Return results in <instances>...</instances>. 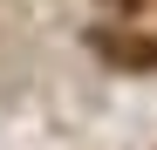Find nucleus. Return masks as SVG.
Masks as SVG:
<instances>
[{"label":"nucleus","mask_w":157,"mask_h":150,"mask_svg":"<svg viewBox=\"0 0 157 150\" xmlns=\"http://www.w3.org/2000/svg\"><path fill=\"white\" fill-rule=\"evenodd\" d=\"M96 55H102V62H116V68H157V41H150V34L96 28Z\"/></svg>","instance_id":"obj_1"},{"label":"nucleus","mask_w":157,"mask_h":150,"mask_svg":"<svg viewBox=\"0 0 157 150\" xmlns=\"http://www.w3.org/2000/svg\"><path fill=\"white\" fill-rule=\"evenodd\" d=\"M109 7H137V0H109Z\"/></svg>","instance_id":"obj_2"}]
</instances>
